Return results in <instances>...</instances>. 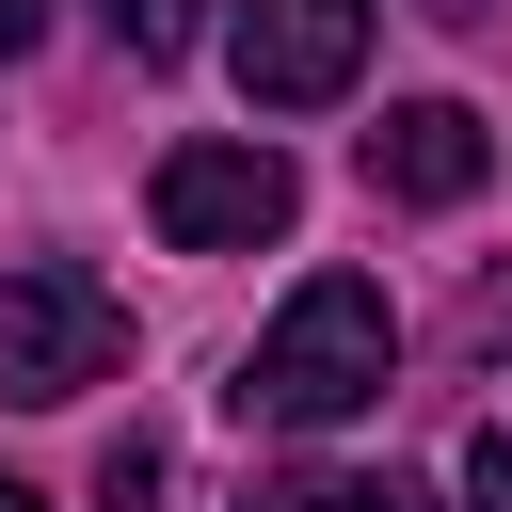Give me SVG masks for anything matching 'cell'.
<instances>
[{"label": "cell", "mask_w": 512, "mask_h": 512, "mask_svg": "<svg viewBox=\"0 0 512 512\" xmlns=\"http://www.w3.org/2000/svg\"><path fill=\"white\" fill-rule=\"evenodd\" d=\"M96 512H160V432H112L96 448Z\"/></svg>", "instance_id": "7"}, {"label": "cell", "mask_w": 512, "mask_h": 512, "mask_svg": "<svg viewBox=\"0 0 512 512\" xmlns=\"http://www.w3.org/2000/svg\"><path fill=\"white\" fill-rule=\"evenodd\" d=\"M224 64H240L256 112H320V96L368 80V0H240Z\"/></svg>", "instance_id": "4"}, {"label": "cell", "mask_w": 512, "mask_h": 512, "mask_svg": "<svg viewBox=\"0 0 512 512\" xmlns=\"http://www.w3.org/2000/svg\"><path fill=\"white\" fill-rule=\"evenodd\" d=\"M336 512H432L416 480H336Z\"/></svg>", "instance_id": "9"}, {"label": "cell", "mask_w": 512, "mask_h": 512, "mask_svg": "<svg viewBox=\"0 0 512 512\" xmlns=\"http://www.w3.org/2000/svg\"><path fill=\"white\" fill-rule=\"evenodd\" d=\"M192 32H208V0H112V48L128 64H192Z\"/></svg>", "instance_id": "6"}, {"label": "cell", "mask_w": 512, "mask_h": 512, "mask_svg": "<svg viewBox=\"0 0 512 512\" xmlns=\"http://www.w3.org/2000/svg\"><path fill=\"white\" fill-rule=\"evenodd\" d=\"M288 208H304V176L272 144H160V176H144V224L176 256H256V240H288Z\"/></svg>", "instance_id": "3"}, {"label": "cell", "mask_w": 512, "mask_h": 512, "mask_svg": "<svg viewBox=\"0 0 512 512\" xmlns=\"http://www.w3.org/2000/svg\"><path fill=\"white\" fill-rule=\"evenodd\" d=\"M496 176V128L464 112V96H400L384 128H368V192H400V208H464Z\"/></svg>", "instance_id": "5"}, {"label": "cell", "mask_w": 512, "mask_h": 512, "mask_svg": "<svg viewBox=\"0 0 512 512\" xmlns=\"http://www.w3.org/2000/svg\"><path fill=\"white\" fill-rule=\"evenodd\" d=\"M128 368V304L80 256H0V400H80Z\"/></svg>", "instance_id": "2"}, {"label": "cell", "mask_w": 512, "mask_h": 512, "mask_svg": "<svg viewBox=\"0 0 512 512\" xmlns=\"http://www.w3.org/2000/svg\"><path fill=\"white\" fill-rule=\"evenodd\" d=\"M240 512H336V480H256Z\"/></svg>", "instance_id": "10"}, {"label": "cell", "mask_w": 512, "mask_h": 512, "mask_svg": "<svg viewBox=\"0 0 512 512\" xmlns=\"http://www.w3.org/2000/svg\"><path fill=\"white\" fill-rule=\"evenodd\" d=\"M416 16H448V32H480V16H496V0H416Z\"/></svg>", "instance_id": "12"}, {"label": "cell", "mask_w": 512, "mask_h": 512, "mask_svg": "<svg viewBox=\"0 0 512 512\" xmlns=\"http://www.w3.org/2000/svg\"><path fill=\"white\" fill-rule=\"evenodd\" d=\"M16 48H48V0H0V64H16Z\"/></svg>", "instance_id": "11"}, {"label": "cell", "mask_w": 512, "mask_h": 512, "mask_svg": "<svg viewBox=\"0 0 512 512\" xmlns=\"http://www.w3.org/2000/svg\"><path fill=\"white\" fill-rule=\"evenodd\" d=\"M464 512H512V432H464Z\"/></svg>", "instance_id": "8"}, {"label": "cell", "mask_w": 512, "mask_h": 512, "mask_svg": "<svg viewBox=\"0 0 512 512\" xmlns=\"http://www.w3.org/2000/svg\"><path fill=\"white\" fill-rule=\"evenodd\" d=\"M384 368H400V304L368 288V272H304L288 304H272V336L240 352V416H272V432H336V416H368L384 400Z\"/></svg>", "instance_id": "1"}, {"label": "cell", "mask_w": 512, "mask_h": 512, "mask_svg": "<svg viewBox=\"0 0 512 512\" xmlns=\"http://www.w3.org/2000/svg\"><path fill=\"white\" fill-rule=\"evenodd\" d=\"M0 512H48V496H32V480H0Z\"/></svg>", "instance_id": "13"}]
</instances>
